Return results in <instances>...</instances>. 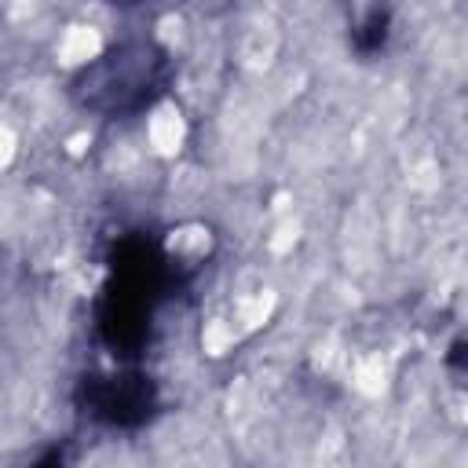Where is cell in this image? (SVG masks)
Returning a JSON list of instances; mask_svg holds the SVG:
<instances>
[{"label":"cell","mask_w":468,"mask_h":468,"mask_svg":"<svg viewBox=\"0 0 468 468\" xmlns=\"http://www.w3.org/2000/svg\"><path fill=\"white\" fill-rule=\"evenodd\" d=\"M165 80V55L154 44H121L110 55H102L95 66H88L84 80L77 84V95L84 106L99 113H132L150 102V95Z\"/></svg>","instance_id":"cell-1"},{"label":"cell","mask_w":468,"mask_h":468,"mask_svg":"<svg viewBox=\"0 0 468 468\" xmlns=\"http://www.w3.org/2000/svg\"><path fill=\"white\" fill-rule=\"evenodd\" d=\"M117 4H132V0H117Z\"/></svg>","instance_id":"cell-2"}]
</instances>
